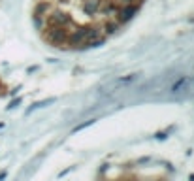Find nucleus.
Returning a JSON list of instances; mask_svg holds the SVG:
<instances>
[{"instance_id": "0eeeda50", "label": "nucleus", "mask_w": 194, "mask_h": 181, "mask_svg": "<svg viewBox=\"0 0 194 181\" xmlns=\"http://www.w3.org/2000/svg\"><path fill=\"white\" fill-rule=\"evenodd\" d=\"M185 83H186V78H179V79H177V83H174V85H171V91H174V93H177V91L181 89Z\"/></svg>"}, {"instance_id": "f257e3e1", "label": "nucleus", "mask_w": 194, "mask_h": 181, "mask_svg": "<svg viewBox=\"0 0 194 181\" xmlns=\"http://www.w3.org/2000/svg\"><path fill=\"white\" fill-rule=\"evenodd\" d=\"M66 36L68 34L62 26H53V29H49V32H47V40L55 45H60L62 41H66Z\"/></svg>"}, {"instance_id": "9d476101", "label": "nucleus", "mask_w": 194, "mask_h": 181, "mask_svg": "<svg viewBox=\"0 0 194 181\" xmlns=\"http://www.w3.org/2000/svg\"><path fill=\"white\" fill-rule=\"evenodd\" d=\"M2 177H4V173H0V179H2Z\"/></svg>"}, {"instance_id": "7ed1b4c3", "label": "nucleus", "mask_w": 194, "mask_h": 181, "mask_svg": "<svg viewBox=\"0 0 194 181\" xmlns=\"http://www.w3.org/2000/svg\"><path fill=\"white\" fill-rule=\"evenodd\" d=\"M138 11V8L136 6H130V4H126L123 10L119 11V21L121 23H126V21H130L132 17H134V13Z\"/></svg>"}, {"instance_id": "6e6552de", "label": "nucleus", "mask_w": 194, "mask_h": 181, "mask_svg": "<svg viewBox=\"0 0 194 181\" xmlns=\"http://www.w3.org/2000/svg\"><path fill=\"white\" fill-rule=\"evenodd\" d=\"M17 104H19V98H17V100H13V102L10 104V108H15V106H17Z\"/></svg>"}, {"instance_id": "1a4fd4ad", "label": "nucleus", "mask_w": 194, "mask_h": 181, "mask_svg": "<svg viewBox=\"0 0 194 181\" xmlns=\"http://www.w3.org/2000/svg\"><path fill=\"white\" fill-rule=\"evenodd\" d=\"M121 2H123V4H132L134 0H121Z\"/></svg>"}, {"instance_id": "20e7f679", "label": "nucleus", "mask_w": 194, "mask_h": 181, "mask_svg": "<svg viewBox=\"0 0 194 181\" xmlns=\"http://www.w3.org/2000/svg\"><path fill=\"white\" fill-rule=\"evenodd\" d=\"M98 8H100V0H85L83 2V10H85V13H89V15L96 13Z\"/></svg>"}, {"instance_id": "39448f33", "label": "nucleus", "mask_w": 194, "mask_h": 181, "mask_svg": "<svg viewBox=\"0 0 194 181\" xmlns=\"http://www.w3.org/2000/svg\"><path fill=\"white\" fill-rule=\"evenodd\" d=\"M104 29H106V32H107V34H113V32H117V30H119V23H117V21H109V23H107Z\"/></svg>"}, {"instance_id": "423d86ee", "label": "nucleus", "mask_w": 194, "mask_h": 181, "mask_svg": "<svg viewBox=\"0 0 194 181\" xmlns=\"http://www.w3.org/2000/svg\"><path fill=\"white\" fill-rule=\"evenodd\" d=\"M104 44V38H96V40H91V41H87V45L85 47H89V49H92V47H100Z\"/></svg>"}, {"instance_id": "f03ea898", "label": "nucleus", "mask_w": 194, "mask_h": 181, "mask_svg": "<svg viewBox=\"0 0 194 181\" xmlns=\"http://www.w3.org/2000/svg\"><path fill=\"white\" fill-rule=\"evenodd\" d=\"M70 15L68 13H64V11H59V10H55L49 13V23H51L53 26H64V25H68L70 23Z\"/></svg>"}]
</instances>
